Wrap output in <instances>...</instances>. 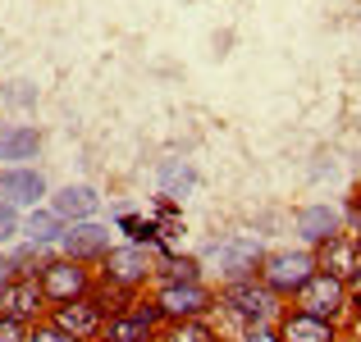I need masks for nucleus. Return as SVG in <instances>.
Segmentation results:
<instances>
[{
	"mask_svg": "<svg viewBox=\"0 0 361 342\" xmlns=\"http://www.w3.org/2000/svg\"><path fill=\"white\" fill-rule=\"evenodd\" d=\"M42 156V128L37 123H0V169L27 165Z\"/></svg>",
	"mask_w": 361,
	"mask_h": 342,
	"instance_id": "15",
	"label": "nucleus"
},
{
	"mask_svg": "<svg viewBox=\"0 0 361 342\" xmlns=\"http://www.w3.org/2000/svg\"><path fill=\"white\" fill-rule=\"evenodd\" d=\"M274 329H279V342H338V324L302 315V310H293V306L274 319Z\"/></svg>",
	"mask_w": 361,
	"mask_h": 342,
	"instance_id": "16",
	"label": "nucleus"
},
{
	"mask_svg": "<svg viewBox=\"0 0 361 342\" xmlns=\"http://www.w3.org/2000/svg\"><path fill=\"white\" fill-rule=\"evenodd\" d=\"M46 196H51V187H46L42 169H32V165L0 169V201L5 205H14V210H37Z\"/></svg>",
	"mask_w": 361,
	"mask_h": 342,
	"instance_id": "10",
	"label": "nucleus"
},
{
	"mask_svg": "<svg viewBox=\"0 0 361 342\" xmlns=\"http://www.w3.org/2000/svg\"><path fill=\"white\" fill-rule=\"evenodd\" d=\"M18 224H23V215H18L14 205L0 201V246H9V242L18 237Z\"/></svg>",
	"mask_w": 361,
	"mask_h": 342,
	"instance_id": "23",
	"label": "nucleus"
},
{
	"mask_svg": "<svg viewBox=\"0 0 361 342\" xmlns=\"http://www.w3.org/2000/svg\"><path fill=\"white\" fill-rule=\"evenodd\" d=\"M37 283H42L46 310H51V306H64L73 297L97 292V270L82 265V260H69V255H46L42 270H37Z\"/></svg>",
	"mask_w": 361,
	"mask_h": 342,
	"instance_id": "2",
	"label": "nucleus"
},
{
	"mask_svg": "<svg viewBox=\"0 0 361 342\" xmlns=\"http://www.w3.org/2000/svg\"><path fill=\"white\" fill-rule=\"evenodd\" d=\"M151 274H156V265H151L147 246H133V242L128 246H110V251L97 260V288L119 292V297H133Z\"/></svg>",
	"mask_w": 361,
	"mask_h": 342,
	"instance_id": "3",
	"label": "nucleus"
},
{
	"mask_svg": "<svg viewBox=\"0 0 361 342\" xmlns=\"http://www.w3.org/2000/svg\"><path fill=\"white\" fill-rule=\"evenodd\" d=\"M156 342H220L211 329V319H174V324H160Z\"/></svg>",
	"mask_w": 361,
	"mask_h": 342,
	"instance_id": "20",
	"label": "nucleus"
},
{
	"mask_svg": "<svg viewBox=\"0 0 361 342\" xmlns=\"http://www.w3.org/2000/svg\"><path fill=\"white\" fill-rule=\"evenodd\" d=\"M293 310L338 324V319L348 315V283H338V279H329V274L316 270V274H311V279L298 288V297H293Z\"/></svg>",
	"mask_w": 361,
	"mask_h": 342,
	"instance_id": "8",
	"label": "nucleus"
},
{
	"mask_svg": "<svg viewBox=\"0 0 361 342\" xmlns=\"http://www.w3.org/2000/svg\"><path fill=\"white\" fill-rule=\"evenodd\" d=\"M316 270L329 274V279H338V283L353 279V274L361 270V242H357V233H338V237H329L325 246H316Z\"/></svg>",
	"mask_w": 361,
	"mask_h": 342,
	"instance_id": "13",
	"label": "nucleus"
},
{
	"mask_svg": "<svg viewBox=\"0 0 361 342\" xmlns=\"http://www.w3.org/2000/svg\"><path fill=\"white\" fill-rule=\"evenodd\" d=\"M9 279H14V265H9V251H5V246H0V288H5Z\"/></svg>",
	"mask_w": 361,
	"mask_h": 342,
	"instance_id": "28",
	"label": "nucleus"
},
{
	"mask_svg": "<svg viewBox=\"0 0 361 342\" xmlns=\"http://www.w3.org/2000/svg\"><path fill=\"white\" fill-rule=\"evenodd\" d=\"M60 233H64V224L51 215V205H37V210H27L23 224H18V237H23L27 246H42V251L60 242Z\"/></svg>",
	"mask_w": 361,
	"mask_h": 342,
	"instance_id": "18",
	"label": "nucleus"
},
{
	"mask_svg": "<svg viewBox=\"0 0 361 342\" xmlns=\"http://www.w3.org/2000/svg\"><path fill=\"white\" fill-rule=\"evenodd\" d=\"M197 260H202V270H215L224 283H233V279H252V274L261 270L265 251H261L256 237H220V242H211Z\"/></svg>",
	"mask_w": 361,
	"mask_h": 342,
	"instance_id": "5",
	"label": "nucleus"
},
{
	"mask_svg": "<svg viewBox=\"0 0 361 342\" xmlns=\"http://www.w3.org/2000/svg\"><path fill=\"white\" fill-rule=\"evenodd\" d=\"M60 255H69V260H82V265H97L101 255L110 251V228L101 224V220H82V224H64V233H60Z\"/></svg>",
	"mask_w": 361,
	"mask_h": 342,
	"instance_id": "11",
	"label": "nucleus"
},
{
	"mask_svg": "<svg viewBox=\"0 0 361 342\" xmlns=\"http://www.w3.org/2000/svg\"><path fill=\"white\" fill-rule=\"evenodd\" d=\"M298 233H302V242L316 251L329 237L343 233V215H338L334 205H307V210H298Z\"/></svg>",
	"mask_w": 361,
	"mask_h": 342,
	"instance_id": "17",
	"label": "nucleus"
},
{
	"mask_svg": "<svg viewBox=\"0 0 361 342\" xmlns=\"http://www.w3.org/2000/svg\"><path fill=\"white\" fill-rule=\"evenodd\" d=\"M92 342H101V338H92Z\"/></svg>",
	"mask_w": 361,
	"mask_h": 342,
	"instance_id": "30",
	"label": "nucleus"
},
{
	"mask_svg": "<svg viewBox=\"0 0 361 342\" xmlns=\"http://www.w3.org/2000/svg\"><path fill=\"white\" fill-rule=\"evenodd\" d=\"M106 315H110V306H106V292H87V297H73V301H64V306H51V324L55 329H64L73 342H92V338H101V324H106Z\"/></svg>",
	"mask_w": 361,
	"mask_h": 342,
	"instance_id": "7",
	"label": "nucleus"
},
{
	"mask_svg": "<svg viewBox=\"0 0 361 342\" xmlns=\"http://www.w3.org/2000/svg\"><path fill=\"white\" fill-rule=\"evenodd\" d=\"M357 242H361V228H357Z\"/></svg>",
	"mask_w": 361,
	"mask_h": 342,
	"instance_id": "29",
	"label": "nucleus"
},
{
	"mask_svg": "<svg viewBox=\"0 0 361 342\" xmlns=\"http://www.w3.org/2000/svg\"><path fill=\"white\" fill-rule=\"evenodd\" d=\"M238 342H279V329L274 324H247Z\"/></svg>",
	"mask_w": 361,
	"mask_h": 342,
	"instance_id": "24",
	"label": "nucleus"
},
{
	"mask_svg": "<svg viewBox=\"0 0 361 342\" xmlns=\"http://www.w3.org/2000/svg\"><path fill=\"white\" fill-rule=\"evenodd\" d=\"M27 342H73L64 329H55L51 319H37V324H27Z\"/></svg>",
	"mask_w": 361,
	"mask_h": 342,
	"instance_id": "22",
	"label": "nucleus"
},
{
	"mask_svg": "<svg viewBox=\"0 0 361 342\" xmlns=\"http://www.w3.org/2000/svg\"><path fill=\"white\" fill-rule=\"evenodd\" d=\"M156 178H160V196H165V201H183L197 187V169L188 165V160H160Z\"/></svg>",
	"mask_w": 361,
	"mask_h": 342,
	"instance_id": "19",
	"label": "nucleus"
},
{
	"mask_svg": "<svg viewBox=\"0 0 361 342\" xmlns=\"http://www.w3.org/2000/svg\"><path fill=\"white\" fill-rule=\"evenodd\" d=\"M0 342H27V324H18V319H5V315H0Z\"/></svg>",
	"mask_w": 361,
	"mask_h": 342,
	"instance_id": "25",
	"label": "nucleus"
},
{
	"mask_svg": "<svg viewBox=\"0 0 361 342\" xmlns=\"http://www.w3.org/2000/svg\"><path fill=\"white\" fill-rule=\"evenodd\" d=\"M51 215L60 224H82V220H97V210H101V196H97V187H87V183H69V187H60V192H51Z\"/></svg>",
	"mask_w": 361,
	"mask_h": 342,
	"instance_id": "14",
	"label": "nucleus"
},
{
	"mask_svg": "<svg viewBox=\"0 0 361 342\" xmlns=\"http://www.w3.org/2000/svg\"><path fill=\"white\" fill-rule=\"evenodd\" d=\"M9 101H18V106H32V101H37V87H32V82H14Z\"/></svg>",
	"mask_w": 361,
	"mask_h": 342,
	"instance_id": "26",
	"label": "nucleus"
},
{
	"mask_svg": "<svg viewBox=\"0 0 361 342\" xmlns=\"http://www.w3.org/2000/svg\"><path fill=\"white\" fill-rule=\"evenodd\" d=\"M215 306H224V315H233L238 324H274V319L283 315V306H279V297H274L270 288H265L261 279H233V283H224L220 292H215Z\"/></svg>",
	"mask_w": 361,
	"mask_h": 342,
	"instance_id": "1",
	"label": "nucleus"
},
{
	"mask_svg": "<svg viewBox=\"0 0 361 342\" xmlns=\"http://www.w3.org/2000/svg\"><path fill=\"white\" fill-rule=\"evenodd\" d=\"M156 274L165 283H202V260L197 255H160Z\"/></svg>",
	"mask_w": 361,
	"mask_h": 342,
	"instance_id": "21",
	"label": "nucleus"
},
{
	"mask_svg": "<svg viewBox=\"0 0 361 342\" xmlns=\"http://www.w3.org/2000/svg\"><path fill=\"white\" fill-rule=\"evenodd\" d=\"M160 310L151 301H133V306H115L101 324V342H156L160 334Z\"/></svg>",
	"mask_w": 361,
	"mask_h": 342,
	"instance_id": "9",
	"label": "nucleus"
},
{
	"mask_svg": "<svg viewBox=\"0 0 361 342\" xmlns=\"http://www.w3.org/2000/svg\"><path fill=\"white\" fill-rule=\"evenodd\" d=\"M151 306L160 310L165 324H174V319H206L215 310V288H206V283H165L160 279Z\"/></svg>",
	"mask_w": 361,
	"mask_h": 342,
	"instance_id": "6",
	"label": "nucleus"
},
{
	"mask_svg": "<svg viewBox=\"0 0 361 342\" xmlns=\"http://www.w3.org/2000/svg\"><path fill=\"white\" fill-rule=\"evenodd\" d=\"M311 274H316V251H311V246H283V251H270L261 260L256 279H261L279 301H293Z\"/></svg>",
	"mask_w": 361,
	"mask_h": 342,
	"instance_id": "4",
	"label": "nucleus"
},
{
	"mask_svg": "<svg viewBox=\"0 0 361 342\" xmlns=\"http://www.w3.org/2000/svg\"><path fill=\"white\" fill-rule=\"evenodd\" d=\"M0 315H5V319H18V324H37V319H46L42 283L27 279V274H14V279L0 288Z\"/></svg>",
	"mask_w": 361,
	"mask_h": 342,
	"instance_id": "12",
	"label": "nucleus"
},
{
	"mask_svg": "<svg viewBox=\"0 0 361 342\" xmlns=\"http://www.w3.org/2000/svg\"><path fill=\"white\" fill-rule=\"evenodd\" d=\"M348 310H361V270L348 279Z\"/></svg>",
	"mask_w": 361,
	"mask_h": 342,
	"instance_id": "27",
	"label": "nucleus"
}]
</instances>
